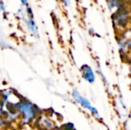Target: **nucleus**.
<instances>
[{
    "mask_svg": "<svg viewBox=\"0 0 131 130\" xmlns=\"http://www.w3.org/2000/svg\"><path fill=\"white\" fill-rule=\"evenodd\" d=\"M35 123L39 129L54 130V124L52 121L47 116L39 115V116L36 119Z\"/></svg>",
    "mask_w": 131,
    "mask_h": 130,
    "instance_id": "nucleus-3",
    "label": "nucleus"
},
{
    "mask_svg": "<svg viewBox=\"0 0 131 130\" xmlns=\"http://www.w3.org/2000/svg\"><path fill=\"white\" fill-rule=\"evenodd\" d=\"M54 130H62V129H54Z\"/></svg>",
    "mask_w": 131,
    "mask_h": 130,
    "instance_id": "nucleus-7",
    "label": "nucleus"
},
{
    "mask_svg": "<svg viewBox=\"0 0 131 130\" xmlns=\"http://www.w3.org/2000/svg\"><path fill=\"white\" fill-rule=\"evenodd\" d=\"M21 2H22L23 5H28V0H21Z\"/></svg>",
    "mask_w": 131,
    "mask_h": 130,
    "instance_id": "nucleus-6",
    "label": "nucleus"
},
{
    "mask_svg": "<svg viewBox=\"0 0 131 130\" xmlns=\"http://www.w3.org/2000/svg\"><path fill=\"white\" fill-rule=\"evenodd\" d=\"M81 71L82 74V77L84 78V80L89 83H94L95 80V76L94 74V72L91 69V67L87 64H84L81 67Z\"/></svg>",
    "mask_w": 131,
    "mask_h": 130,
    "instance_id": "nucleus-4",
    "label": "nucleus"
},
{
    "mask_svg": "<svg viewBox=\"0 0 131 130\" xmlns=\"http://www.w3.org/2000/svg\"><path fill=\"white\" fill-rule=\"evenodd\" d=\"M62 1L65 4V5H67V6H69L70 5V3H71L70 0H62Z\"/></svg>",
    "mask_w": 131,
    "mask_h": 130,
    "instance_id": "nucleus-5",
    "label": "nucleus"
},
{
    "mask_svg": "<svg viewBox=\"0 0 131 130\" xmlns=\"http://www.w3.org/2000/svg\"><path fill=\"white\" fill-rule=\"evenodd\" d=\"M72 97L74 98V100L76 103H79L81 106H82L85 109L88 110L94 116L99 117V114H98V112H97V109L95 107H92L91 104V103L86 98H84V97H82L79 93V92L78 90H73V92H72Z\"/></svg>",
    "mask_w": 131,
    "mask_h": 130,
    "instance_id": "nucleus-2",
    "label": "nucleus"
},
{
    "mask_svg": "<svg viewBox=\"0 0 131 130\" xmlns=\"http://www.w3.org/2000/svg\"><path fill=\"white\" fill-rule=\"evenodd\" d=\"M18 110L24 124L31 123L39 116L38 107L25 99H21L18 102Z\"/></svg>",
    "mask_w": 131,
    "mask_h": 130,
    "instance_id": "nucleus-1",
    "label": "nucleus"
}]
</instances>
